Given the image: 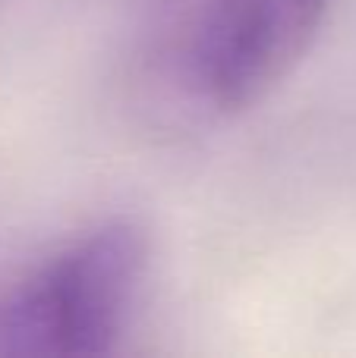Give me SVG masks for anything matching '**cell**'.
Segmentation results:
<instances>
[{
    "instance_id": "obj_2",
    "label": "cell",
    "mask_w": 356,
    "mask_h": 358,
    "mask_svg": "<svg viewBox=\"0 0 356 358\" xmlns=\"http://www.w3.org/2000/svg\"><path fill=\"white\" fill-rule=\"evenodd\" d=\"M334 0H214L193 48L202 94L240 113L265 101L313 50Z\"/></svg>"
},
{
    "instance_id": "obj_1",
    "label": "cell",
    "mask_w": 356,
    "mask_h": 358,
    "mask_svg": "<svg viewBox=\"0 0 356 358\" xmlns=\"http://www.w3.org/2000/svg\"><path fill=\"white\" fill-rule=\"evenodd\" d=\"M149 271V236L132 220L101 223L38 267L0 305V355L111 352Z\"/></svg>"
}]
</instances>
